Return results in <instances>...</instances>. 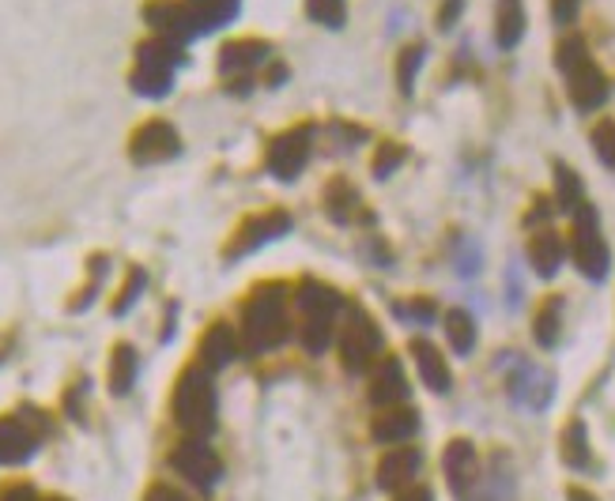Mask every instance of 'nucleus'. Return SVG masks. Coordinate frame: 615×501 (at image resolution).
Listing matches in <instances>:
<instances>
[{
    "label": "nucleus",
    "mask_w": 615,
    "mask_h": 501,
    "mask_svg": "<svg viewBox=\"0 0 615 501\" xmlns=\"http://www.w3.org/2000/svg\"><path fill=\"white\" fill-rule=\"evenodd\" d=\"M287 336H291L287 286L283 283L254 286V294L242 301V351L268 355L287 344Z\"/></svg>",
    "instance_id": "1"
},
{
    "label": "nucleus",
    "mask_w": 615,
    "mask_h": 501,
    "mask_svg": "<svg viewBox=\"0 0 615 501\" xmlns=\"http://www.w3.org/2000/svg\"><path fill=\"white\" fill-rule=\"evenodd\" d=\"M170 411H175V423L185 429L189 437H208L212 429H216V419H219L216 385H212V373L204 370L201 362L181 370Z\"/></svg>",
    "instance_id": "2"
},
{
    "label": "nucleus",
    "mask_w": 615,
    "mask_h": 501,
    "mask_svg": "<svg viewBox=\"0 0 615 501\" xmlns=\"http://www.w3.org/2000/svg\"><path fill=\"white\" fill-rule=\"evenodd\" d=\"M185 65V46L167 42V38H152V42L137 46V68L129 76V87L140 99H167L175 91V76Z\"/></svg>",
    "instance_id": "3"
},
{
    "label": "nucleus",
    "mask_w": 615,
    "mask_h": 501,
    "mask_svg": "<svg viewBox=\"0 0 615 501\" xmlns=\"http://www.w3.org/2000/svg\"><path fill=\"white\" fill-rule=\"evenodd\" d=\"M571 260L589 283H604L612 272V253L601 234V219H597L593 204H581L574 211V230H571Z\"/></svg>",
    "instance_id": "4"
},
{
    "label": "nucleus",
    "mask_w": 615,
    "mask_h": 501,
    "mask_svg": "<svg viewBox=\"0 0 615 501\" xmlns=\"http://www.w3.org/2000/svg\"><path fill=\"white\" fill-rule=\"evenodd\" d=\"M385 347V336L377 329V321L367 313L362 306H351L348 309V321H344V332H341V362L348 373H367L370 365L377 362Z\"/></svg>",
    "instance_id": "5"
},
{
    "label": "nucleus",
    "mask_w": 615,
    "mask_h": 501,
    "mask_svg": "<svg viewBox=\"0 0 615 501\" xmlns=\"http://www.w3.org/2000/svg\"><path fill=\"white\" fill-rule=\"evenodd\" d=\"M291 227H295V219H291L283 208H268L261 215H249L246 222H242L239 230H234V237L227 242L223 257L227 260H242L249 257V253L265 249L268 242H280V237L291 234Z\"/></svg>",
    "instance_id": "6"
},
{
    "label": "nucleus",
    "mask_w": 615,
    "mask_h": 501,
    "mask_svg": "<svg viewBox=\"0 0 615 501\" xmlns=\"http://www.w3.org/2000/svg\"><path fill=\"white\" fill-rule=\"evenodd\" d=\"M170 467L185 483H193L196 490H212L219 483V475H223V460L208 445V437H185V441H178L175 452H170Z\"/></svg>",
    "instance_id": "7"
},
{
    "label": "nucleus",
    "mask_w": 615,
    "mask_h": 501,
    "mask_svg": "<svg viewBox=\"0 0 615 501\" xmlns=\"http://www.w3.org/2000/svg\"><path fill=\"white\" fill-rule=\"evenodd\" d=\"M310 151H313V125H298L291 132H280V137L268 143L265 155L268 174L276 181H295L306 170V163H310Z\"/></svg>",
    "instance_id": "8"
},
{
    "label": "nucleus",
    "mask_w": 615,
    "mask_h": 501,
    "mask_svg": "<svg viewBox=\"0 0 615 501\" xmlns=\"http://www.w3.org/2000/svg\"><path fill=\"white\" fill-rule=\"evenodd\" d=\"M181 155V137L170 121L163 117H152L144 121L129 140V158L137 166H155V163H170V158Z\"/></svg>",
    "instance_id": "9"
},
{
    "label": "nucleus",
    "mask_w": 615,
    "mask_h": 501,
    "mask_svg": "<svg viewBox=\"0 0 615 501\" xmlns=\"http://www.w3.org/2000/svg\"><path fill=\"white\" fill-rule=\"evenodd\" d=\"M566 76V94H571L574 110H581V114H593V110H601L604 102H608V76H604V68L597 65L593 57H586L581 65H574L571 72H563Z\"/></svg>",
    "instance_id": "10"
},
{
    "label": "nucleus",
    "mask_w": 615,
    "mask_h": 501,
    "mask_svg": "<svg viewBox=\"0 0 615 501\" xmlns=\"http://www.w3.org/2000/svg\"><path fill=\"white\" fill-rule=\"evenodd\" d=\"M181 12H185L193 38H204L231 27L242 12V0H181Z\"/></svg>",
    "instance_id": "11"
},
{
    "label": "nucleus",
    "mask_w": 615,
    "mask_h": 501,
    "mask_svg": "<svg viewBox=\"0 0 615 501\" xmlns=\"http://www.w3.org/2000/svg\"><path fill=\"white\" fill-rule=\"evenodd\" d=\"M239 351H242L239 332H234L227 321H216L201 336V344H196V362H201L208 373H216V370H223V365H231L234 358H239Z\"/></svg>",
    "instance_id": "12"
},
{
    "label": "nucleus",
    "mask_w": 615,
    "mask_h": 501,
    "mask_svg": "<svg viewBox=\"0 0 615 501\" xmlns=\"http://www.w3.org/2000/svg\"><path fill=\"white\" fill-rule=\"evenodd\" d=\"M415 429H420V411L408 408V403H393V408H382L370 419V437L377 445H405L412 441Z\"/></svg>",
    "instance_id": "13"
},
{
    "label": "nucleus",
    "mask_w": 615,
    "mask_h": 501,
    "mask_svg": "<svg viewBox=\"0 0 615 501\" xmlns=\"http://www.w3.org/2000/svg\"><path fill=\"white\" fill-rule=\"evenodd\" d=\"M268 50H272V46H268L265 38H234V42H227L223 50H219V76L227 79L249 76L257 65L268 61Z\"/></svg>",
    "instance_id": "14"
},
{
    "label": "nucleus",
    "mask_w": 615,
    "mask_h": 501,
    "mask_svg": "<svg viewBox=\"0 0 615 501\" xmlns=\"http://www.w3.org/2000/svg\"><path fill=\"white\" fill-rule=\"evenodd\" d=\"M415 472H420V452L415 449H389L382 460H377V487L389 490V494H400L415 483Z\"/></svg>",
    "instance_id": "15"
},
{
    "label": "nucleus",
    "mask_w": 615,
    "mask_h": 501,
    "mask_svg": "<svg viewBox=\"0 0 615 501\" xmlns=\"http://www.w3.org/2000/svg\"><path fill=\"white\" fill-rule=\"evenodd\" d=\"M525 253H528V265H533V272L540 275V280H555L559 268H563V260H566L563 237H559L551 227H536Z\"/></svg>",
    "instance_id": "16"
},
{
    "label": "nucleus",
    "mask_w": 615,
    "mask_h": 501,
    "mask_svg": "<svg viewBox=\"0 0 615 501\" xmlns=\"http://www.w3.org/2000/svg\"><path fill=\"white\" fill-rule=\"evenodd\" d=\"M370 403L377 411L393 408V403H405L408 400V381H405V365L397 358H382L374 373H370Z\"/></svg>",
    "instance_id": "17"
},
{
    "label": "nucleus",
    "mask_w": 615,
    "mask_h": 501,
    "mask_svg": "<svg viewBox=\"0 0 615 501\" xmlns=\"http://www.w3.org/2000/svg\"><path fill=\"white\" fill-rule=\"evenodd\" d=\"M441 472H446V483L453 494H464L476 479V449H472L469 437H453L441 452Z\"/></svg>",
    "instance_id": "18"
},
{
    "label": "nucleus",
    "mask_w": 615,
    "mask_h": 501,
    "mask_svg": "<svg viewBox=\"0 0 615 501\" xmlns=\"http://www.w3.org/2000/svg\"><path fill=\"white\" fill-rule=\"evenodd\" d=\"M38 449V429L27 426V415L0 419V464H23Z\"/></svg>",
    "instance_id": "19"
},
{
    "label": "nucleus",
    "mask_w": 615,
    "mask_h": 501,
    "mask_svg": "<svg viewBox=\"0 0 615 501\" xmlns=\"http://www.w3.org/2000/svg\"><path fill=\"white\" fill-rule=\"evenodd\" d=\"M408 351H412V362H415V370H420V381L431 388V393L446 396L449 388H453V373H449L446 358H441V351L435 344H427V339H412Z\"/></svg>",
    "instance_id": "20"
},
{
    "label": "nucleus",
    "mask_w": 615,
    "mask_h": 501,
    "mask_svg": "<svg viewBox=\"0 0 615 501\" xmlns=\"http://www.w3.org/2000/svg\"><path fill=\"white\" fill-rule=\"evenodd\" d=\"M528 15H525V0H499L495 4V46L499 50H517L525 38Z\"/></svg>",
    "instance_id": "21"
},
{
    "label": "nucleus",
    "mask_w": 615,
    "mask_h": 501,
    "mask_svg": "<svg viewBox=\"0 0 615 501\" xmlns=\"http://www.w3.org/2000/svg\"><path fill=\"white\" fill-rule=\"evenodd\" d=\"M559 452H563V464L574 467V472H589V467H593V449H589V434L581 419H571V423L563 426Z\"/></svg>",
    "instance_id": "22"
},
{
    "label": "nucleus",
    "mask_w": 615,
    "mask_h": 501,
    "mask_svg": "<svg viewBox=\"0 0 615 501\" xmlns=\"http://www.w3.org/2000/svg\"><path fill=\"white\" fill-rule=\"evenodd\" d=\"M533 339L543 351H551V347L563 339V298H559V294L540 301V309H536L533 317Z\"/></svg>",
    "instance_id": "23"
},
{
    "label": "nucleus",
    "mask_w": 615,
    "mask_h": 501,
    "mask_svg": "<svg viewBox=\"0 0 615 501\" xmlns=\"http://www.w3.org/2000/svg\"><path fill=\"white\" fill-rule=\"evenodd\" d=\"M295 306H298V313H329V317H336L344 309V298L333 291V286L303 280V283H298V291H295Z\"/></svg>",
    "instance_id": "24"
},
{
    "label": "nucleus",
    "mask_w": 615,
    "mask_h": 501,
    "mask_svg": "<svg viewBox=\"0 0 615 501\" xmlns=\"http://www.w3.org/2000/svg\"><path fill=\"white\" fill-rule=\"evenodd\" d=\"M137 370H140V358L129 344H117L110 351V393L114 396H129L132 385H137Z\"/></svg>",
    "instance_id": "25"
},
{
    "label": "nucleus",
    "mask_w": 615,
    "mask_h": 501,
    "mask_svg": "<svg viewBox=\"0 0 615 501\" xmlns=\"http://www.w3.org/2000/svg\"><path fill=\"white\" fill-rule=\"evenodd\" d=\"M325 211L333 222H351L359 215V189L344 178H333L325 189Z\"/></svg>",
    "instance_id": "26"
},
{
    "label": "nucleus",
    "mask_w": 615,
    "mask_h": 501,
    "mask_svg": "<svg viewBox=\"0 0 615 501\" xmlns=\"http://www.w3.org/2000/svg\"><path fill=\"white\" fill-rule=\"evenodd\" d=\"M441 329H446V339L457 355H472V347H476V317L469 309H449L441 317Z\"/></svg>",
    "instance_id": "27"
},
{
    "label": "nucleus",
    "mask_w": 615,
    "mask_h": 501,
    "mask_svg": "<svg viewBox=\"0 0 615 501\" xmlns=\"http://www.w3.org/2000/svg\"><path fill=\"white\" fill-rule=\"evenodd\" d=\"M333 321L329 313H303V329H298V339H303L306 355H325L329 344H333Z\"/></svg>",
    "instance_id": "28"
},
{
    "label": "nucleus",
    "mask_w": 615,
    "mask_h": 501,
    "mask_svg": "<svg viewBox=\"0 0 615 501\" xmlns=\"http://www.w3.org/2000/svg\"><path fill=\"white\" fill-rule=\"evenodd\" d=\"M555 204L563 211H571V215L578 211L581 204H589L586 201V185H581V178L566 163H555Z\"/></svg>",
    "instance_id": "29"
},
{
    "label": "nucleus",
    "mask_w": 615,
    "mask_h": 501,
    "mask_svg": "<svg viewBox=\"0 0 615 501\" xmlns=\"http://www.w3.org/2000/svg\"><path fill=\"white\" fill-rule=\"evenodd\" d=\"M423 61H427V46H405L397 57V87L405 99H412L415 91V76H420Z\"/></svg>",
    "instance_id": "30"
},
{
    "label": "nucleus",
    "mask_w": 615,
    "mask_h": 501,
    "mask_svg": "<svg viewBox=\"0 0 615 501\" xmlns=\"http://www.w3.org/2000/svg\"><path fill=\"white\" fill-rule=\"evenodd\" d=\"M306 15L329 30H341L348 20V4L344 0H306Z\"/></svg>",
    "instance_id": "31"
},
{
    "label": "nucleus",
    "mask_w": 615,
    "mask_h": 501,
    "mask_svg": "<svg viewBox=\"0 0 615 501\" xmlns=\"http://www.w3.org/2000/svg\"><path fill=\"white\" fill-rule=\"evenodd\" d=\"M144 286H148V272H144V268H129L121 294H117V301H114V317H125V313H129V309L140 301V294H144Z\"/></svg>",
    "instance_id": "32"
},
{
    "label": "nucleus",
    "mask_w": 615,
    "mask_h": 501,
    "mask_svg": "<svg viewBox=\"0 0 615 501\" xmlns=\"http://www.w3.org/2000/svg\"><path fill=\"white\" fill-rule=\"evenodd\" d=\"M405 158H408V147H405V143L382 140V147H377V155H374V178H377V181H382V178H393V170H397V166H405Z\"/></svg>",
    "instance_id": "33"
},
{
    "label": "nucleus",
    "mask_w": 615,
    "mask_h": 501,
    "mask_svg": "<svg viewBox=\"0 0 615 501\" xmlns=\"http://www.w3.org/2000/svg\"><path fill=\"white\" fill-rule=\"evenodd\" d=\"M589 57V50H586V38H563L559 42V50H555V68L559 72H571L574 65H581V61Z\"/></svg>",
    "instance_id": "34"
},
{
    "label": "nucleus",
    "mask_w": 615,
    "mask_h": 501,
    "mask_svg": "<svg viewBox=\"0 0 615 501\" xmlns=\"http://www.w3.org/2000/svg\"><path fill=\"white\" fill-rule=\"evenodd\" d=\"M593 151L604 166H615V121H601L593 129Z\"/></svg>",
    "instance_id": "35"
},
{
    "label": "nucleus",
    "mask_w": 615,
    "mask_h": 501,
    "mask_svg": "<svg viewBox=\"0 0 615 501\" xmlns=\"http://www.w3.org/2000/svg\"><path fill=\"white\" fill-rule=\"evenodd\" d=\"M400 313L408 317V321H415V324H431V321H438V306L431 298H412L408 306H400Z\"/></svg>",
    "instance_id": "36"
},
{
    "label": "nucleus",
    "mask_w": 615,
    "mask_h": 501,
    "mask_svg": "<svg viewBox=\"0 0 615 501\" xmlns=\"http://www.w3.org/2000/svg\"><path fill=\"white\" fill-rule=\"evenodd\" d=\"M578 8L581 0H551V20H555L559 27H571V23L578 20Z\"/></svg>",
    "instance_id": "37"
},
{
    "label": "nucleus",
    "mask_w": 615,
    "mask_h": 501,
    "mask_svg": "<svg viewBox=\"0 0 615 501\" xmlns=\"http://www.w3.org/2000/svg\"><path fill=\"white\" fill-rule=\"evenodd\" d=\"M464 0H441L438 4V30H453V23L461 20Z\"/></svg>",
    "instance_id": "38"
},
{
    "label": "nucleus",
    "mask_w": 615,
    "mask_h": 501,
    "mask_svg": "<svg viewBox=\"0 0 615 501\" xmlns=\"http://www.w3.org/2000/svg\"><path fill=\"white\" fill-rule=\"evenodd\" d=\"M144 501H189L181 494L178 487H170V483H152V487L144 490Z\"/></svg>",
    "instance_id": "39"
},
{
    "label": "nucleus",
    "mask_w": 615,
    "mask_h": 501,
    "mask_svg": "<svg viewBox=\"0 0 615 501\" xmlns=\"http://www.w3.org/2000/svg\"><path fill=\"white\" fill-rule=\"evenodd\" d=\"M397 501H435V494H431L427 487H408V490H400Z\"/></svg>",
    "instance_id": "40"
},
{
    "label": "nucleus",
    "mask_w": 615,
    "mask_h": 501,
    "mask_svg": "<svg viewBox=\"0 0 615 501\" xmlns=\"http://www.w3.org/2000/svg\"><path fill=\"white\" fill-rule=\"evenodd\" d=\"M4 501H38V498H35V490H30V487H12L4 494Z\"/></svg>",
    "instance_id": "41"
},
{
    "label": "nucleus",
    "mask_w": 615,
    "mask_h": 501,
    "mask_svg": "<svg viewBox=\"0 0 615 501\" xmlns=\"http://www.w3.org/2000/svg\"><path fill=\"white\" fill-rule=\"evenodd\" d=\"M566 501H597V498L589 494V490H581V487H571V490H566Z\"/></svg>",
    "instance_id": "42"
},
{
    "label": "nucleus",
    "mask_w": 615,
    "mask_h": 501,
    "mask_svg": "<svg viewBox=\"0 0 615 501\" xmlns=\"http://www.w3.org/2000/svg\"><path fill=\"white\" fill-rule=\"evenodd\" d=\"M42 501H65V498H42Z\"/></svg>",
    "instance_id": "43"
}]
</instances>
